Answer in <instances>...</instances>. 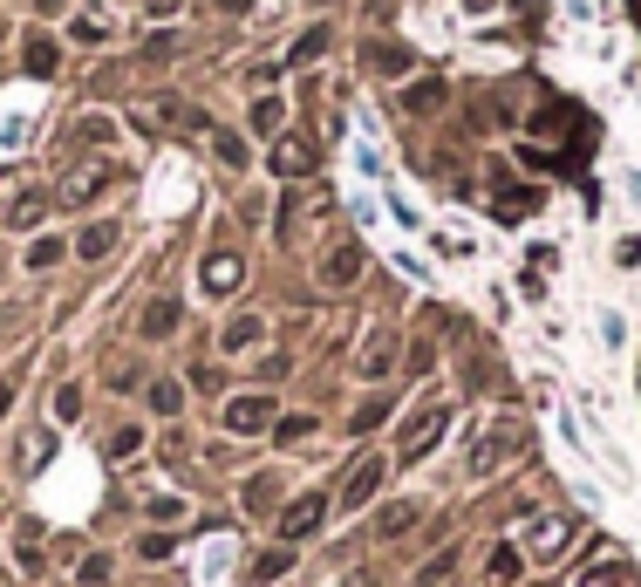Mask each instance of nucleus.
<instances>
[{
    "label": "nucleus",
    "instance_id": "obj_1",
    "mask_svg": "<svg viewBox=\"0 0 641 587\" xmlns=\"http://www.w3.org/2000/svg\"><path fill=\"white\" fill-rule=\"evenodd\" d=\"M573 533H580V519H573V512H539V519L519 526V553H526L532 567H553V560L573 547Z\"/></svg>",
    "mask_w": 641,
    "mask_h": 587
},
{
    "label": "nucleus",
    "instance_id": "obj_2",
    "mask_svg": "<svg viewBox=\"0 0 641 587\" xmlns=\"http://www.w3.org/2000/svg\"><path fill=\"white\" fill-rule=\"evenodd\" d=\"M382 478H389V458H355V471L341 478V506H369L382 492Z\"/></svg>",
    "mask_w": 641,
    "mask_h": 587
},
{
    "label": "nucleus",
    "instance_id": "obj_3",
    "mask_svg": "<svg viewBox=\"0 0 641 587\" xmlns=\"http://www.w3.org/2000/svg\"><path fill=\"white\" fill-rule=\"evenodd\" d=\"M239 280H246V260L239 253H205V267H198V287L205 294H232Z\"/></svg>",
    "mask_w": 641,
    "mask_h": 587
},
{
    "label": "nucleus",
    "instance_id": "obj_4",
    "mask_svg": "<svg viewBox=\"0 0 641 587\" xmlns=\"http://www.w3.org/2000/svg\"><path fill=\"white\" fill-rule=\"evenodd\" d=\"M103 185H110V164H76V171L62 178V192H55V198H62V205H89Z\"/></svg>",
    "mask_w": 641,
    "mask_h": 587
},
{
    "label": "nucleus",
    "instance_id": "obj_5",
    "mask_svg": "<svg viewBox=\"0 0 641 587\" xmlns=\"http://www.w3.org/2000/svg\"><path fill=\"white\" fill-rule=\"evenodd\" d=\"M273 424V403L266 396H232L226 403V431H266Z\"/></svg>",
    "mask_w": 641,
    "mask_h": 587
},
{
    "label": "nucleus",
    "instance_id": "obj_6",
    "mask_svg": "<svg viewBox=\"0 0 641 587\" xmlns=\"http://www.w3.org/2000/svg\"><path fill=\"white\" fill-rule=\"evenodd\" d=\"M444 424H451L444 410H416V417H410V431H403V458H423V451L437 444V431H444Z\"/></svg>",
    "mask_w": 641,
    "mask_h": 587
},
{
    "label": "nucleus",
    "instance_id": "obj_7",
    "mask_svg": "<svg viewBox=\"0 0 641 587\" xmlns=\"http://www.w3.org/2000/svg\"><path fill=\"white\" fill-rule=\"evenodd\" d=\"M321 492H307V499H294V506L280 512V540H301V533H314V526H321Z\"/></svg>",
    "mask_w": 641,
    "mask_h": 587
},
{
    "label": "nucleus",
    "instance_id": "obj_8",
    "mask_svg": "<svg viewBox=\"0 0 641 587\" xmlns=\"http://www.w3.org/2000/svg\"><path fill=\"white\" fill-rule=\"evenodd\" d=\"M355 274H362V246H355V239H348V246H335V253L321 260V280H328V287H348Z\"/></svg>",
    "mask_w": 641,
    "mask_h": 587
},
{
    "label": "nucleus",
    "instance_id": "obj_9",
    "mask_svg": "<svg viewBox=\"0 0 641 587\" xmlns=\"http://www.w3.org/2000/svg\"><path fill=\"white\" fill-rule=\"evenodd\" d=\"M273 171H280V178H301V171H314V151H307L301 137H280V144H273Z\"/></svg>",
    "mask_w": 641,
    "mask_h": 587
},
{
    "label": "nucleus",
    "instance_id": "obj_10",
    "mask_svg": "<svg viewBox=\"0 0 641 587\" xmlns=\"http://www.w3.org/2000/svg\"><path fill=\"white\" fill-rule=\"evenodd\" d=\"M369 69H376V76H403V69H410V48H403V41H369Z\"/></svg>",
    "mask_w": 641,
    "mask_h": 587
},
{
    "label": "nucleus",
    "instance_id": "obj_11",
    "mask_svg": "<svg viewBox=\"0 0 641 587\" xmlns=\"http://www.w3.org/2000/svg\"><path fill=\"white\" fill-rule=\"evenodd\" d=\"M519 444H526V437H519V431H498V437H491V444H478V451H471V471H491V465H498V458H512Z\"/></svg>",
    "mask_w": 641,
    "mask_h": 587
},
{
    "label": "nucleus",
    "instance_id": "obj_12",
    "mask_svg": "<svg viewBox=\"0 0 641 587\" xmlns=\"http://www.w3.org/2000/svg\"><path fill=\"white\" fill-rule=\"evenodd\" d=\"M287 567H294V547H273V553H260V560L246 567V581H253V587H266V581H280Z\"/></svg>",
    "mask_w": 641,
    "mask_h": 587
},
{
    "label": "nucleus",
    "instance_id": "obj_13",
    "mask_svg": "<svg viewBox=\"0 0 641 587\" xmlns=\"http://www.w3.org/2000/svg\"><path fill=\"white\" fill-rule=\"evenodd\" d=\"M628 581H635L628 560H607V567H587V574H580V587H628Z\"/></svg>",
    "mask_w": 641,
    "mask_h": 587
},
{
    "label": "nucleus",
    "instance_id": "obj_14",
    "mask_svg": "<svg viewBox=\"0 0 641 587\" xmlns=\"http://www.w3.org/2000/svg\"><path fill=\"white\" fill-rule=\"evenodd\" d=\"M389 362H396V342H389V335H369V342H362V376H382Z\"/></svg>",
    "mask_w": 641,
    "mask_h": 587
},
{
    "label": "nucleus",
    "instance_id": "obj_15",
    "mask_svg": "<svg viewBox=\"0 0 641 587\" xmlns=\"http://www.w3.org/2000/svg\"><path fill=\"white\" fill-rule=\"evenodd\" d=\"M416 526V506H382L376 512V540H396V533H410Z\"/></svg>",
    "mask_w": 641,
    "mask_h": 587
},
{
    "label": "nucleus",
    "instance_id": "obj_16",
    "mask_svg": "<svg viewBox=\"0 0 641 587\" xmlns=\"http://www.w3.org/2000/svg\"><path fill=\"white\" fill-rule=\"evenodd\" d=\"M260 335H266V321H253V314H239V321H232V328H226V349L239 355V349H253Z\"/></svg>",
    "mask_w": 641,
    "mask_h": 587
},
{
    "label": "nucleus",
    "instance_id": "obj_17",
    "mask_svg": "<svg viewBox=\"0 0 641 587\" xmlns=\"http://www.w3.org/2000/svg\"><path fill=\"white\" fill-rule=\"evenodd\" d=\"M178 328V301H151L144 308V335H171Z\"/></svg>",
    "mask_w": 641,
    "mask_h": 587
},
{
    "label": "nucleus",
    "instance_id": "obj_18",
    "mask_svg": "<svg viewBox=\"0 0 641 587\" xmlns=\"http://www.w3.org/2000/svg\"><path fill=\"white\" fill-rule=\"evenodd\" d=\"M110 239H116V226H89V233L76 239V253H82V260H103V253H110Z\"/></svg>",
    "mask_w": 641,
    "mask_h": 587
},
{
    "label": "nucleus",
    "instance_id": "obj_19",
    "mask_svg": "<svg viewBox=\"0 0 641 587\" xmlns=\"http://www.w3.org/2000/svg\"><path fill=\"white\" fill-rule=\"evenodd\" d=\"M280 117H287V103H280V96H260V103H253V130H280Z\"/></svg>",
    "mask_w": 641,
    "mask_h": 587
},
{
    "label": "nucleus",
    "instance_id": "obj_20",
    "mask_svg": "<svg viewBox=\"0 0 641 587\" xmlns=\"http://www.w3.org/2000/svg\"><path fill=\"white\" fill-rule=\"evenodd\" d=\"M519 567H526V553H512V547L491 553V581H519Z\"/></svg>",
    "mask_w": 641,
    "mask_h": 587
},
{
    "label": "nucleus",
    "instance_id": "obj_21",
    "mask_svg": "<svg viewBox=\"0 0 641 587\" xmlns=\"http://www.w3.org/2000/svg\"><path fill=\"white\" fill-rule=\"evenodd\" d=\"M35 219H41V198H14V205H7V226H14V233H28Z\"/></svg>",
    "mask_w": 641,
    "mask_h": 587
},
{
    "label": "nucleus",
    "instance_id": "obj_22",
    "mask_svg": "<svg viewBox=\"0 0 641 587\" xmlns=\"http://www.w3.org/2000/svg\"><path fill=\"white\" fill-rule=\"evenodd\" d=\"M28 69H35V76H48V69H55V41H28Z\"/></svg>",
    "mask_w": 641,
    "mask_h": 587
},
{
    "label": "nucleus",
    "instance_id": "obj_23",
    "mask_svg": "<svg viewBox=\"0 0 641 587\" xmlns=\"http://www.w3.org/2000/svg\"><path fill=\"white\" fill-rule=\"evenodd\" d=\"M151 403H157V417H178L185 396H178V383H151Z\"/></svg>",
    "mask_w": 641,
    "mask_h": 587
},
{
    "label": "nucleus",
    "instance_id": "obj_24",
    "mask_svg": "<svg viewBox=\"0 0 641 587\" xmlns=\"http://www.w3.org/2000/svg\"><path fill=\"white\" fill-rule=\"evenodd\" d=\"M137 451H144V431H116L110 437V458H116V465H123V458H137Z\"/></svg>",
    "mask_w": 641,
    "mask_h": 587
},
{
    "label": "nucleus",
    "instance_id": "obj_25",
    "mask_svg": "<svg viewBox=\"0 0 641 587\" xmlns=\"http://www.w3.org/2000/svg\"><path fill=\"white\" fill-rule=\"evenodd\" d=\"M212 151L226 157V164H246V144H239V137H232V130H212Z\"/></svg>",
    "mask_w": 641,
    "mask_h": 587
},
{
    "label": "nucleus",
    "instance_id": "obj_26",
    "mask_svg": "<svg viewBox=\"0 0 641 587\" xmlns=\"http://www.w3.org/2000/svg\"><path fill=\"white\" fill-rule=\"evenodd\" d=\"M444 103V82H416L410 89V110H437Z\"/></svg>",
    "mask_w": 641,
    "mask_h": 587
},
{
    "label": "nucleus",
    "instance_id": "obj_27",
    "mask_svg": "<svg viewBox=\"0 0 641 587\" xmlns=\"http://www.w3.org/2000/svg\"><path fill=\"white\" fill-rule=\"evenodd\" d=\"M55 260H62V246H55V239H35V246H28V267H55Z\"/></svg>",
    "mask_w": 641,
    "mask_h": 587
},
{
    "label": "nucleus",
    "instance_id": "obj_28",
    "mask_svg": "<svg viewBox=\"0 0 641 587\" xmlns=\"http://www.w3.org/2000/svg\"><path fill=\"white\" fill-rule=\"evenodd\" d=\"M301 437H314V417H280V444H301Z\"/></svg>",
    "mask_w": 641,
    "mask_h": 587
},
{
    "label": "nucleus",
    "instance_id": "obj_29",
    "mask_svg": "<svg viewBox=\"0 0 641 587\" xmlns=\"http://www.w3.org/2000/svg\"><path fill=\"white\" fill-rule=\"evenodd\" d=\"M451 560H457V553H437V560H430V567L416 574V587H437V581H444V574H451Z\"/></svg>",
    "mask_w": 641,
    "mask_h": 587
},
{
    "label": "nucleus",
    "instance_id": "obj_30",
    "mask_svg": "<svg viewBox=\"0 0 641 587\" xmlns=\"http://www.w3.org/2000/svg\"><path fill=\"white\" fill-rule=\"evenodd\" d=\"M321 48H328V35L314 28V35H301V41H294V55H287V62H307V55H321Z\"/></svg>",
    "mask_w": 641,
    "mask_h": 587
},
{
    "label": "nucleus",
    "instance_id": "obj_31",
    "mask_svg": "<svg viewBox=\"0 0 641 587\" xmlns=\"http://www.w3.org/2000/svg\"><path fill=\"white\" fill-rule=\"evenodd\" d=\"M266 506H273V485L253 478V485H246V512H266Z\"/></svg>",
    "mask_w": 641,
    "mask_h": 587
},
{
    "label": "nucleus",
    "instance_id": "obj_32",
    "mask_svg": "<svg viewBox=\"0 0 641 587\" xmlns=\"http://www.w3.org/2000/svg\"><path fill=\"white\" fill-rule=\"evenodd\" d=\"M110 581V560H82V587H103Z\"/></svg>",
    "mask_w": 641,
    "mask_h": 587
},
{
    "label": "nucleus",
    "instance_id": "obj_33",
    "mask_svg": "<svg viewBox=\"0 0 641 587\" xmlns=\"http://www.w3.org/2000/svg\"><path fill=\"white\" fill-rule=\"evenodd\" d=\"M151 512L164 519V526H171V519H185V499H151Z\"/></svg>",
    "mask_w": 641,
    "mask_h": 587
},
{
    "label": "nucleus",
    "instance_id": "obj_34",
    "mask_svg": "<svg viewBox=\"0 0 641 587\" xmlns=\"http://www.w3.org/2000/svg\"><path fill=\"white\" fill-rule=\"evenodd\" d=\"M219 7H226V14H246V7H253V0H219Z\"/></svg>",
    "mask_w": 641,
    "mask_h": 587
},
{
    "label": "nucleus",
    "instance_id": "obj_35",
    "mask_svg": "<svg viewBox=\"0 0 641 587\" xmlns=\"http://www.w3.org/2000/svg\"><path fill=\"white\" fill-rule=\"evenodd\" d=\"M7 403H14V390H7V383H0V417H7Z\"/></svg>",
    "mask_w": 641,
    "mask_h": 587
},
{
    "label": "nucleus",
    "instance_id": "obj_36",
    "mask_svg": "<svg viewBox=\"0 0 641 587\" xmlns=\"http://www.w3.org/2000/svg\"><path fill=\"white\" fill-rule=\"evenodd\" d=\"M41 7H62V0H41Z\"/></svg>",
    "mask_w": 641,
    "mask_h": 587
}]
</instances>
